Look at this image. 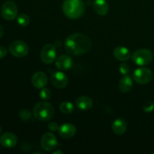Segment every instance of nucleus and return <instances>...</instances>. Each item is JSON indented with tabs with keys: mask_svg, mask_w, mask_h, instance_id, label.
Wrapping results in <instances>:
<instances>
[{
	"mask_svg": "<svg viewBox=\"0 0 154 154\" xmlns=\"http://www.w3.org/2000/svg\"><path fill=\"white\" fill-rule=\"evenodd\" d=\"M92 47V42L88 36L81 33H74L66 38L65 49L72 56H81L88 52Z\"/></svg>",
	"mask_w": 154,
	"mask_h": 154,
	"instance_id": "obj_1",
	"label": "nucleus"
},
{
	"mask_svg": "<svg viewBox=\"0 0 154 154\" xmlns=\"http://www.w3.org/2000/svg\"><path fill=\"white\" fill-rule=\"evenodd\" d=\"M85 6L82 0H65L63 4V11L67 17L76 20L84 13Z\"/></svg>",
	"mask_w": 154,
	"mask_h": 154,
	"instance_id": "obj_2",
	"label": "nucleus"
},
{
	"mask_svg": "<svg viewBox=\"0 0 154 154\" xmlns=\"http://www.w3.org/2000/svg\"><path fill=\"white\" fill-rule=\"evenodd\" d=\"M33 114L35 117L40 121H48L54 117V106L45 101L40 102L35 105L33 108Z\"/></svg>",
	"mask_w": 154,
	"mask_h": 154,
	"instance_id": "obj_3",
	"label": "nucleus"
},
{
	"mask_svg": "<svg viewBox=\"0 0 154 154\" xmlns=\"http://www.w3.org/2000/svg\"><path fill=\"white\" fill-rule=\"evenodd\" d=\"M153 53L148 49L137 50L132 55V60L133 63L140 66L149 65L153 61Z\"/></svg>",
	"mask_w": 154,
	"mask_h": 154,
	"instance_id": "obj_4",
	"label": "nucleus"
},
{
	"mask_svg": "<svg viewBox=\"0 0 154 154\" xmlns=\"http://www.w3.org/2000/svg\"><path fill=\"white\" fill-rule=\"evenodd\" d=\"M28 45L20 40H16L12 42L9 46V52L14 57L22 58L26 56L29 53Z\"/></svg>",
	"mask_w": 154,
	"mask_h": 154,
	"instance_id": "obj_5",
	"label": "nucleus"
},
{
	"mask_svg": "<svg viewBox=\"0 0 154 154\" xmlns=\"http://www.w3.org/2000/svg\"><path fill=\"white\" fill-rule=\"evenodd\" d=\"M153 78V72L147 68L141 67L135 69L133 73V79L139 84H147Z\"/></svg>",
	"mask_w": 154,
	"mask_h": 154,
	"instance_id": "obj_6",
	"label": "nucleus"
},
{
	"mask_svg": "<svg viewBox=\"0 0 154 154\" xmlns=\"http://www.w3.org/2000/svg\"><path fill=\"white\" fill-rule=\"evenodd\" d=\"M40 57L42 61L45 64H51L54 63L57 57V50L55 45L52 44L45 45L41 51Z\"/></svg>",
	"mask_w": 154,
	"mask_h": 154,
	"instance_id": "obj_7",
	"label": "nucleus"
},
{
	"mask_svg": "<svg viewBox=\"0 0 154 154\" xmlns=\"http://www.w3.org/2000/svg\"><path fill=\"white\" fill-rule=\"evenodd\" d=\"M17 6L14 2L8 1L4 3L2 7L1 14L4 19L7 20H13L17 16Z\"/></svg>",
	"mask_w": 154,
	"mask_h": 154,
	"instance_id": "obj_8",
	"label": "nucleus"
},
{
	"mask_svg": "<svg viewBox=\"0 0 154 154\" xmlns=\"http://www.w3.org/2000/svg\"><path fill=\"white\" fill-rule=\"evenodd\" d=\"M41 145L42 148L46 151H51L57 148L58 146V141L54 134L47 132L42 136Z\"/></svg>",
	"mask_w": 154,
	"mask_h": 154,
	"instance_id": "obj_9",
	"label": "nucleus"
},
{
	"mask_svg": "<svg viewBox=\"0 0 154 154\" xmlns=\"http://www.w3.org/2000/svg\"><path fill=\"white\" fill-rule=\"evenodd\" d=\"M51 82L55 87L63 89L68 85L69 78L67 75L62 72H56L51 76Z\"/></svg>",
	"mask_w": 154,
	"mask_h": 154,
	"instance_id": "obj_10",
	"label": "nucleus"
},
{
	"mask_svg": "<svg viewBox=\"0 0 154 154\" xmlns=\"http://www.w3.org/2000/svg\"><path fill=\"white\" fill-rule=\"evenodd\" d=\"M17 137L12 132H5L0 138V143L5 148H12L17 144Z\"/></svg>",
	"mask_w": 154,
	"mask_h": 154,
	"instance_id": "obj_11",
	"label": "nucleus"
},
{
	"mask_svg": "<svg viewBox=\"0 0 154 154\" xmlns=\"http://www.w3.org/2000/svg\"><path fill=\"white\" fill-rule=\"evenodd\" d=\"M58 132L61 138L69 139L76 134V127L72 123H63L60 126Z\"/></svg>",
	"mask_w": 154,
	"mask_h": 154,
	"instance_id": "obj_12",
	"label": "nucleus"
},
{
	"mask_svg": "<svg viewBox=\"0 0 154 154\" xmlns=\"http://www.w3.org/2000/svg\"><path fill=\"white\" fill-rule=\"evenodd\" d=\"M72 64H73L72 59L67 55L60 56L57 57L55 62L56 67L60 71L69 70L72 68Z\"/></svg>",
	"mask_w": 154,
	"mask_h": 154,
	"instance_id": "obj_13",
	"label": "nucleus"
},
{
	"mask_svg": "<svg viewBox=\"0 0 154 154\" xmlns=\"http://www.w3.org/2000/svg\"><path fill=\"white\" fill-rule=\"evenodd\" d=\"M32 84L35 88H43L48 84V76L43 72H36L32 78Z\"/></svg>",
	"mask_w": 154,
	"mask_h": 154,
	"instance_id": "obj_14",
	"label": "nucleus"
},
{
	"mask_svg": "<svg viewBox=\"0 0 154 154\" xmlns=\"http://www.w3.org/2000/svg\"><path fill=\"white\" fill-rule=\"evenodd\" d=\"M93 9L99 16H105L108 14V3L106 0H95L93 2Z\"/></svg>",
	"mask_w": 154,
	"mask_h": 154,
	"instance_id": "obj_15",
	"label": "nucleus"
},
{
	"mask_svg": "<svg viewBox=\"0 0 154 154\" xmlns=\"http://www.w3.org/2000/svg\"><path fill=\"white\" fill-rule=\"evenodd\" d=\"M113 55L120 61H127L131 57V53L128 48L125 47H117L113 51Z\"/></svg>",
	"mask_w": 154,
	"mask_h": 154,
	"instance_id": "obj_16",
	"label": "nucleus"
},
{
	"mask_svg": "<svg viewBox=\"0 0 154 154\" xmlns=\"http://www.w3.org/2000/svg\"><path fill=\"white\" fill-rule=\"evenodd\" d=\"M126 129H127V125L126 122L123 119L118 118L113 122L112 130L117 135H123L126 132Z\"/></svg>",
	"mask_w": 154,
	"mask_h": 154,
	"instance_id": "obj_17",
	"label": "nucleus"
},
{
	"mask_svg": "<svg viewBox=\"0 0 154 154\" xmlns=\"http://www.w3.org/2000/svg\"><path fill=\"white\" fill-rule=\"evenodd\" d=\"M119 89L122 93H128L130 91L133 86L132 78L128 75H124L119 81Z\"/></svg>",
	"mask_w": 154,
	"mask_h": 154,
	"instance_id": "obj_18",
	"label": "nucleus"
},
{
	"mask_svg": "<svg viewBox=\"0 0 154 154\" xmlns=\"http://www.w3.org/2000/svg\"><path fill=\"white\" fill-rule=\"evenodd\" d=\"M75 104L80 110L87 111L90 109L93 106V100L88 96H81L77 99Z\"/></svg>",
	"mask_w": 154,
	"mask_h": 154,
	"instance_id": "obj_19",
	"label": "nucleus"
},
{
	"mask_svg": "<svg viewBox=\"0 0 154 154\" xmlns=\"http://www.w3.org/2000/svg\"><path fill=\"white\" fill-rule=\"evenodd\" d=\"M74 109H75V106L72 102H63L60 105V110L63 114H71L73 112Z\"/></svg>",
	"mask_w": 154,
	"mask_h": 154,
	"instance_id": "obj_20",
	"label": "nucleus"
},
{
	"mask_svg": "<svg viewBox=\"0 0 154 154\" xmlns=\"http://www.w3.org/2000/svg\"><path fill=\"white\" fill-rule=\"evenodd\" d=\"M17 23L19 24L20 26L25 27L29 24L30 19L28 17V15L25 14H20L19 16L17 17Z\"/></svg>",
	"mask_w": 154,
	"mask_h": 154,
	"instance_id": "obj_21",
	"label": "nucleus"
},
{
	"mask_svg": "<svg viewBox=\"0 0 154 154\" xmlns=\"http://www.w3.org/2000/svg\"><path fill=\"white\" fill-rule=\"evenodd\" d=\"M39 96L43 100H49L51 97V92L49 89L48 88H43L41 89L40 92H39Z\"/></svg>",
	"mask_w": 154,
	"mask_h": 154,
	"instance_id": "obj_22",
	"label": "nucleus"
},
{
	"mask_svg": "<svg viewBox=\"0 0 154 154\" xmlns=\"http://www.w3.org/2000/svg\"><path fill=\"white\" fill-rule=\"evenodd\" d=\"M19 116L20 117V119L22 120H24V121H27V120H30L32 117V114L29 110L23 109L22 111H20Z\"/></svg>",
	"mask_w": 154,
	"mask_h": 154,
	"instance_id": "obj_23",
	"label": "nucleus"
},
{
	"mask_svg": "<svg viewBox=\"0 0 154 154\" xmlns=\"http://www.w3.org/2000/svg\"><path fill=\"white\" fill-rule=\"evenodd\" d=\"M119 70L123 75H126L130 72V68H129V65L126 64V63H122L119 66Z\"/></svg>",
	"mask_w": 154,
	"mask_h": 154,
	"instance_id": "obj_24",
	"label": "nucleus"
},
{
	"mask_svg": "<svg viewBox=\"0 0 154 154\" xmlns=\"http://www.w3.org/2000/svg\"><path fill=\"white\" fill-rule=\"evenodd\" d=\"M154 108V104L153 102H147L144 104V110L146 111V112L149 113L151 112Z\"/></svg>",
	"mask_w": 154,
	"mask_h": 154,
	"instance_id": "obj_25",
	"label": "nucleus"
},
{
	"mask_svg": "<svg viewBox=\"0 0 154 154\" xmlns=\"http://www.w3.org/2000/svg\"><path fill=\"white\" fill-rule=\"evenodd\" d=\"M48 128L50 131H51V132H56V131L59 130L60 126H59L57 123H55V122H51V123H50L49 124H48Z\"/></svg>",
	"mask_w": 154,
	"mask_h": 154,
	"instance_id": "obj_26",
	"label": "nucleus"
},
{
	"mask_svg": "<svg viewBox=\"0 0 154 154\" xmlns=\"http://www.w3.org/2000/svg\"><path fill=\"white\" fill-rule=\"evenodd\" d=\"M7 54V49L3 46H0V59L4 58Z\"/></svg>",
	"mask_w": 154,
	"mask_h": 154,
	"instance_id": "obj_27",
	"label": "nucleus"
},
{
	"mask_svg": "<svg viewBox=\"0 0 154 154\" xmlns=\"http://www.w3.org/2000/svg\"><path fill=\"white\" fill-rule=\"evenodd\" d=\"M3 33H4V29H3L2 26L0 25V38L3 35Z\"/></svg>",
	"mask_w": 154,
	"mask_h": 154,
	"instance_id": "obj_28",
	"label": "nucleus"
},
{
	"mask_svg": "<svg viewBox=\"0 0 154 154\" xmlns=\"http://www.w3.org/2000/svg\"><path fill=\"white\" fill-rule=\"evenodd\" d=\"M54 153H63V151H61V150H55V151H54Z\"/></svg>",
	"mask_w": 154,
	"mask_h": 154,
	"instance_id": "obj_29",
	"label": "nucleus"
},
{
	"mask_svg": "<svg viewBox=\"0 0 154 154\" xmlns=\"http://www.w3.org/2000/svg\"><path fill=\"white\" fill-rule=\"evenodd\" d=\"M0 134H1V127H0Z\"/></svg>",
	"mask_w": 154,
	"mask_h": 154,
	"instance_id": "obj_30",
	"label": "nucleus"
},
{
	"mask_svg": "<svg viewBox=\"0 0 154 154\" xmlns=\"http://www.w3.org/2000/svg\"><path fill=\"white\" fill-rule=\"evenodd\" d=\"M153 153V154H154V152H153V153Z\"/></svg>",
	"mask_w": 154,
	"mask_h": 154,
	"instance_id": "obj_31",
	"label": "nucleus"
}]
</instances>
